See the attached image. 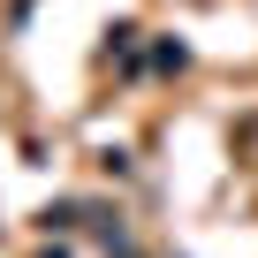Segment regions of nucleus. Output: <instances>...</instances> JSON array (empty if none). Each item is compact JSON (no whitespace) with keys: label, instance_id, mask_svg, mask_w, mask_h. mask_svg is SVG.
Wrapping results in <instances>:
<instances>
[]
</instances>
